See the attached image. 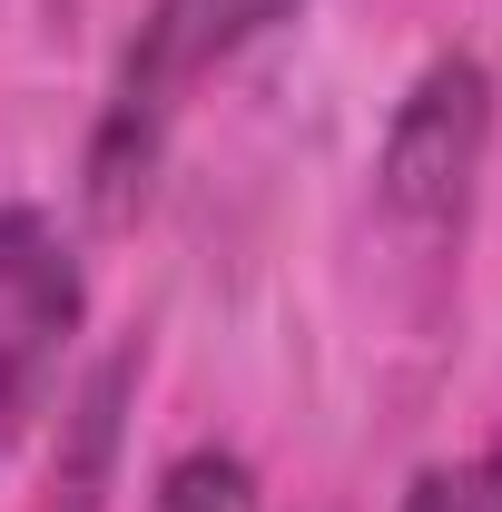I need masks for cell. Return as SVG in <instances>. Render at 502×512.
Listing matches in <instances>:
<instances>
[{"label": "cell", "mask_w": 502, "mask_h": 512, "mask_svg": "<svg viewBox=\"0 0 502 512\" xmlns=\"http://www.w3.org/2000/svg\"><path fill=\"white\" fill-rule=\"evenodd\" d=\"M296 10L306 0H148L138 30H128V50H119V79L99 99V128H89V207L128 217L148 197V178H158L188 99L227 60H247L266 30H286Z\"/></svg>", "instance_id": "7a4b0ae2"}, {"label": "cell", "mask_w": 502, "mask_h": 512, "mask_svg": "<svg viewBox=\"0 0 502 512\" xmlns=\"http://www.w3.org/2000/svg\"><path fill=\"white\" fill-rule=\"evenodd\" d=\"M394 512H502V424L483 444H463V453H434V463L404 483Z\"/></svg>", "instance_id": "8992f818"}, {"label": "cell", "mask_w": 502, "mask_h": 512, "mask_svg": "<svg viewBox=\"0 0 502 512\" xmlns=\"http://www.w3.org/2000/svg\"><path fill=\"white\" fill-rule=\"evenodd\" d=\"M89 335V256L40 197H0V463L50 414Z\"/></svg>", "instance_id": "3957f363"}, {"label": "cell", "mask_w": 502, "mask_h": 512, "mask_svg": "<svg viewBox=\"0 0 502 512\" xmlns=\"http://www.w3.org/2000/svg\"><path fill=\"white\" fill-rule=\"evenodd\" d=\"M148 512H266V483L237 444H178L148 483Z\"/></svg>", "instance_id": "5b68a950"}, {"label": "cell", "mask_w": 502, "mask_h": 512, "mask_svg": "<svg viewBox=\"0 0 502 512\" xmlns=\"http://www.w3.org/2000/svg\"><path fill=\"white\" fill-rule=\"evenodd\" d=\"M138 384H148V335H119L109 355H89V365H79V384L60 394V434H50V463H40L30 512H109Z\"/></svg>", "instance_id": "277c9868"}, {"label": "cell", "mask_w": 502, "mask_h": 512, "mask_svg": "<svg viewBox=\"0 0 502 512\" xmlns=\"http://www.w3.org/2000/svg\"><path fill=\"white\" fill-rule=\"evenodd\" d=\"M493 99L502 89L483 50H434L404 79V99L375 138V237L424 296H443L463 266L473 197L493 168Z\"/></svg>", "instance_id": "6da1fadb"}]
</instances>
